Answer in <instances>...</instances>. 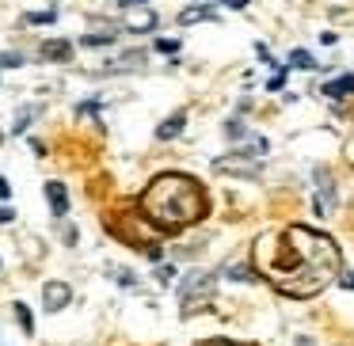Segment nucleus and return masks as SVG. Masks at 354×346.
<instances>
[{"label": "nucleus", "mask_w": 354, "mask_h": 346, "mask_svg": "<svg viewBox=\"0 0 354 346\" xmlns=\"http://www.w3.org/2000/svg\"><path fill=\"white\" fill-rule=\"evenodd\" d=\"M156 54H179V39H156Z\"/></svg>", "instance_id": "nucleus-22"}, {"label": "nucleus", "mask_w": 354, "mask_h": 346, "mask_svg": "<svg viewBox=\"0 0 354 346\" xmlns=\"http://www.w3.org/2000/svg\"><path fill=\"white\" fill-rule=\"evenodd\" d=\"M297 346H316V343H313V338H297Z\"/></svg>", "instance_id": "nucleus-34"}, {"label": "nucleus", "mask_w": 354, "mask_h": 346, "mask_svg": "<svg viewBox=\"0 0 354 346\" xmlns=\"http://www.w3.org/2000/svg\"><path fill=\"white\" fill-rule=\"evenodd\" d=\"M19 65H24L19 54H0V69H19Z\"/></svg>", "instance_id": "nucleus-23"}, {"label": "nucleus", "mask_w": 354, "mask_h": 346, "mask_svg": "<svg viewBox=\"0 0 354 346\" xmlns=\"http://www.w3.org/2000/svg\"><path fill=\"white\" fill-rule=\"evenodd\" d=\"M111 42H115V31H103V35H84V39H80V46H88V50H103V46H111Z\"/></svg>", "instance_id": "nucleus-14"}, {"label": "nucleus", "mask_w": 354, "mask_h": 346, "mask_svg": "<svg viewBox=\"0 0 354 346\" xmlns=\"http://www.w3.org/2000/svg\"><path fill=\"white\" fill-rule=\"evenodd\" d=\"M69 300H73V289L65 282H46L42 285V308H46V312H62Z\"/></svg>", "instance_id": "nucleus-5"}, {"label": "nucleus", "mask_w": 354, "mask_h": 346, "mask_svg": "<svg viewBox=\"0 0 354 346\" xmlns=\"http://www.w3.org/2000/svg\"><path fill=\"white\" fill-rule=\"evenodd\" d=\"M153 274H156V282H160V285H168L171 278H176V270H171V267H156Z\"/></svg>", "instance_id": "nucleus-25"}, {"label": "nucleus", "mask_w": 354, "mask_h": 346, "mask_svg": "<svg viewBox=\"0 0 354 346\" xmlns=\"http://www.w3.org/2000/svg\"><path fill=\"white\" fill-rule=\"evenodd\" d=\"M290 65H293V69H316V61H313V54H308V50H293Z\"/></svg>", "instance_id": "nucleus-17"}, {"label": "nucleus", "mask_w": 354, "mask_h": 346, "mask_svg": "<svg viewBox=\"0 0 354 346\" xmlns=\"http://www.w3.org/2000/svg\"><path fill=\"white\" fill-rule=\"evenodd\" d=\"M12 198V186H8V179L0 175V202H8Z\"/></svg>", "instance_id": "nucleus-29"}, {"label": "nucleus", "mask_w": 354, "mask_h": 346, "mask_svg": "<svg viewBox=\"0 0 354 346\" xmlns=\"http://www.w3.org/2000/svg\"><path fill=\"white\" fill-rule=\"evenodd\" d=\"M313 183H316V213H320V217H331V213H335V206H339L331 175H328V171H313Z\"/></svg>", "instance_id": "nucleus-4"}, {"label": "nucleus", "mask_w": 354, "mask_h": 346, "mask_svg": "<svg viewBox=\"0 0 354 346\" xmlns=\"http://www.w3.org/2000/svg\"><path fill=\"white\" fill-rule=\"evenodd\" d=\"M39 57L42 61H69L73 57V42L69 39H50L39 46Z\"/></svg>", "instance_id": "nucleus-8"}, {"label": "nucleus", "mask_w": 354, "mask_h": 346, "mask_svg": "<svg viewBox=\"0 0 354 346\" xmlns=\"http://www.w3.org/2000/svg\"><path fill=\"white\" fill-rule=\"evenodd\" d=\"M214 289H217L214 270H191V274H183V282H179V312L194 316V312H202V308H209Z\"/></svg>", "instance_id": "nucleus-3"}, {"label": "nucleus", "mask_w": 354, "mask_h": 346, "mask_svg": "<svg viewBox=\"0 0 354 346\" xmlns=\"http://www.w3.org/2000/svg\"><path fill=\"white\" fill-rule=\"evenodd\" d=\"M343 289L354 293V270H346V274H343Z\"/></svg>", "instance_id": "nucleus-32"}, {"label": "nucleus", "mask_w": 354, "mask_h": 346, "mask_svg": "<svg viewBox=\"0 0 354 346\" xmlns=\"http://www.w3.org/2000/svg\"><path fill=\"white\" fill-rule=\"evenodd\" d=\"M35 115H39V107H27V110H24V115H19V118H16V126H12V133H24V130H27V126H31V118H35Z\"/></svg>", "instance_id": "nucleus-20"}, {"label": "nucleus", "mask_w": 354, "mask_h": 346, "mask_svg": "<svg viewBox=\"0 0 354 346\" xmlns=\"http://www.w3.org/2000/svg\"><path fill=\"white\" fill-rule=\"evenodd\" d=\"M202 19H217V12L214 8H187L183 16H179V23H202Z\"/></svg>", "instance_id": "nucleus-15"}, {"label": "nucleus", "mask_w": 354, "mask_h": 346, "mask_svg": "<svg viewBox=\"0 0 354 346\" xmlns=\"http://www.w3.org/2000/svg\"><path fill=\"white\" fill-rule=\"evenodd\" d=\"M62 244H69V247H77V244H80L77 224H62Z\"/></svg>", "instance_id": "nucleus-21"}, {"label": "nucleus", "mask_w": 354, "mask_h": 346, "mask_svg": "<svg viewBox=\"0 0 354 346\" xmlns=\"http://www.w3.org/2000/svg\"><path fill=\"white\" fill-rule=\"evenodd\" d=\"M46 202H50V213H54V217L69 213V191H65L62 179H50V183H46Z\"/></svg>", "instance_id": "nucleus-7"}, {"label": "nucleus", "mask_w": 354, "mask_h": 346, "mask_svg": "<svg viewBox=\"0 0 354 346\" xmlns=\"http://www.w3.org/2000/svg\"><path fill=\"white\" fill-rule=\"evenodd\" d=\"M202 346H240V343H225V338H209V343H202Z\"/></svg>", "instance_id": "nucleus-33"}, {"label": "nucleus", "mask_w": 354, "mask_h": 346, "mask_svg": "<svg viewBox=\"0 0 354 346\" xmlns=\"http://www.w3.org/2000/svg\"><path fill=\"white\" fill-rule=\"evenodd\" d=\"M225 133H229L232 141H236V137H244V122H236V118H232V122H225Z\"/></svg>", "instance_id": "nucleus-24"}, {"label": "nucleus", "mask_w": 354, "mask_h": 346, "mask_svg": "<svg viewBox=\"0 0 354 346\" xmlns=\"http://www.w3.org/2000/svg\"><path fill=\"white\" fill-rule=\"evenodd\" d=\"M214 168H217V171H232V175H259V160H252V156H244V153L221 156Z\"/></svg>", "instance_id": "nucleus-6"}, {"label": "nucleus", "mask_w": 354, "mask_h": 346, "mask_svg": "<svg viewBox=\"0 0 354 346\" xmlns=\"http://www.w3.org/2000/svg\"><path fill=\"white\" fill-rule=\"evenodd\" d=\"M324 95H328V99H343V95H354V77L328 80V84H324Z\"/></svg>", "instance_id": "nucleus-11"}, {"label": "nucleus", "mask_w": 354, "mask_h": 346, "mask_svg": "<svg viewBox=\"0 0 354 346\" xmlns=\"http://www.w3.org/2000/svg\"><path fill=\"white\" fill-rule=\"evenodd\" d=\"M183 126H187V115H183V110H176L171 118H164V122L156 126V137L171 141V137H179V133H183Z\"/></svg>", "instance_id": "nucleus-10"}, {"label": "nucleus", "mask_w": 354, "mask_h": 346, "mask_svg": "<svg viewBox=\"0 0 354 346\" xmlns=\"http://www.w3.org/2000/svg\"><path fill=\"white\" fill-rule=\"evenodd\" d=\"M217 4H225V8H248V0H217Z\"/></svg>", "instance_id": "nucleus-30"}, {"label": "nucleus", "mask_w": 354, "mask_h": 346, "mask_svg": "<svg viewBox=\"0 0 354 346\" xmlns=\"http://www.w3.org/2000/svg\"><path fill=\"white\" fill-rule=\"evenodd\" d=\"M130 69H145V54H141V50H130V54H122V57L103 65V73H130Z\"/></svg>", "instance_id": "nucleus-9"}, {"label": "nucleus", "mask_w": 354, "mask_h": 346, "mask_svg": "<svg viewBox=\"0 0 354 346\" xmlns=\"http://www.w3.org/2000/svg\"><path fill=\"white\" fill-rule=\"evenodd\" d=\"M225 274H229L232 282H255V270H248V267H229Z\"/></svg>", "instance_id": "nucleus-19"}, {"label": "nucleus", "mask_w": 354, "mask_h": 346, "mask_svg": "<svg viewBox=\"0 0 354 346\" xmlns=\"http://www.w3.org/2000/svg\"><path fill=\"white\" fill-rule=\"evenodd\" d=\"M343 259L331 236L293 224L282 236H263L255 244V278H267L286 297H313L328 289Z\"/></svg>", "instance_id": "nucleus-1"}, {"label": "nucleus", "mask_w": 354, "mask_h": 346, "mask_svg": "<svg viewBox=\"0 0 354 346\" xmlns=\"http://www.w3.org/2000/svg\"><path fill=\"white\" fill-rule=\"evenodd\" d=\"M54 12H27L24 16V23H31V27H39V23H54Z\"/></svg>", "instance_id": "nucleus-18"}, {"label": "nucleus", "mask_w": 354, "mask_h": 346, "mask_svg": "<svg viewBox=\"0 0 354 346\" xmlns=\"http://www.w3.org/2000/svg\"><path fill=\"white\" fill-rule=\"evenodd\" d=\"M16 221V209H8V206H0V224H12Z\"/></svg>", "instance_id": "nucleus-28"}, {"label": "nucleus", "mask_w": 354, "mask_h": 346, "mask_svg": "<svg viewBox=\"0 0 354 346\" xmlns=\"http://www.w3.org/2000/svg\"><path fill=\"white\" fill-rule=\"evenodd\" d=\"M282 84H286V73H282V69H278V73H274V77H270V80H267V88H270V92H282Z\"/></svg>", "instance_id": "nucleus-26"}, {"label": "nucleus", "mask_w": 354, "mask_h": 346, "mask_svg": "<svg viewBox=\"0 0 354 346\" xmlns=\"http://www.w3.org/2000/svg\"><path fill=\"white\" fill-rule=\"evenodd\" d=\"M80 115H95V110H100V99H88V103H80Z\"/></svg>", "instance_id": "nucleus-27"}, {"label": "nucleus", "mask_w": 354, "mask_h": 346, "mask_svg": "<svg viewBox=\"0 0 354 346\" xmlns=\"http://www.w3.org/2000/svg\"><path fill=\"white\" fill-rule=\"evenodd\" d=\"M107 278H115V282L122 285V289H130V293L141 285V282H138V274H133V270H122V267H107Z\"/></svg>", "instance_id": "nucleus-13"}, {"label": "nucleus", "mask_w": 354, "mask_h": 346, "mask_svg": "<svg viewBox=\"0 0 354 346\" xmlns=\"http://www.w3.org/2000/svg\"><path fill=\"white\" fill-rule=\"evenodd\" d=\"M16 320H19V327H24V335H35V316L24 300H16Z\"/></svg>", "instance_id": "nucleus-16"}, {"label": "nucleus", "mask_w": 354, "mask_h": 346, "mask_svg": "<svg viewBox=\"0 0 354 346\" xmlns=\"http://www.w3.org/2000/svg\"><path fill=\"white\" fill-rule=\"evenodd\" d=\"M156 27V12H138V16H130V27L126 31H133V35H149Z\"/></svg>", "instance_id": "nucleus-12"}, {"label": "nucleus", "mask_w": 354, "mask_h": 346, "mask_svg": "<svg viewBox=\"0 0 354 346\" xmlns=\"http://www.w3.org/2000/svg\"><path fill=\"white\" fill-rule=\"evenodd\" d=\"M141 213L164 232L183 229V224L202 221V213H206V191H202L198 179L179 175V171H164L141 194Z\"/></svg>", "instance_id": "nucleus-2"}, {"label": "nucleus", "mask_w": 354, "mask_h": 346, "mask_svg": "<svg viewBox=\"0 0 354 346\" xmlns=\"http://www.w3.org/2000/svg\"><path fill=\"white\" fill-rule=\"evenodd\" d=\"M141 4H149V0H118V8H141Z\"/></svg>", "instance_id": "nucleus-31"}]
</instances>
